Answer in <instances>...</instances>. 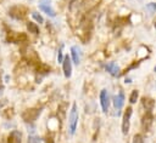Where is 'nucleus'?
Masks as SVG:
<instances>
[{"label":"nucleus","mask_w":156,"mask_h":143,"mask_svg":"<svg viewBox=\"0 0 156 143\" xmlns=\"http://www.w3.org/2000/svg\"><path fill=\"white\" fill-rule=\"evenodd\" d=\"M152 122H154V115L151 114V111H146V114L141 119V127H143V130L145 132L150 131V128L152 126Z\"/></svg>","instance_id":"7"},{"label":"nucleus","mask_w":156,"mask_h":143,"mask_svg":"<svg viewBox=\"0 0 156 143\" xmlns=\"http://www.w3.org/2000/svg\"><path fill=\"white\" fill-rule=\"evenodd\" d=\"M133 109L132 107H128L123 114V119H122V133L127 135L129 131V122H130V116H132Z\"/></svg>","instance_id":"5"},{"label":"nucleus","mask_w":156,"mask_h":143,"mask_svg":"<svg viewBox=\"0 0 156 143\" xmlns=\"http://www.w3.org/2000/svg\"><path fill=\"white\" fill-rule=\"evenodd\" d=\"M2 90H4V85H2V80H1V75H0V95L2 93Z\"/></svg>","instance_id":"24"},{"label":"nucleus","mask_w":156,"mask_h":143,"mask_svg":"<svg viewBox=\"0 0 156 143\" xmlns=\"http://www.w3.org/2000/svg\"><path fill=\"white\" fill-rule=\"evenodd\" d=\"M41 110L43 108H30V109H27L22 113V119L26 121V122H34L38 116L41 114Z\"/></svg>","instance_id":"2"},{"label":"nucleus","mask_w":156,"mask_h":143,"mask_svg":"<svg viewBox=\"0 0 156 143\" xmlns=\"http://www.w3.org/2000/svg\"><path fill=\"white\" fill-rule=\"evenodd\" d=\"M39 8L43 11V12H45V13H48L50 17H55L56 16V12H55V10L50 6V4H45V2H39Z\"/></svg>","instance_id":"11"},{"label":"nucleus","mask_w":156,"mask_h":143,"mask_svg":"<svg viewBox=\"0 0 156 143\" xmlns=\"http://www.w3.org/2000/svg\"><path fill=\"white\" fill-rule=\"evenodd\" d=\"M106 70L112 75V76H118L119 75V67L115 63V62H108L106 65H105Z\"/></svg>","instance_id":"10"},{"label":"nucleus","mask_w":156,"mask_h":143,"mask_svg":"<svg viewBox=\"0 0 156 143\" xmlns=\"http://www.w3.org/2000/svg\"><path fill=\"white\" fill-rule=\"evenodd\" d=\"M28 143H41V139L38 136H29L28 137Z\"/></svg>","instance_id":"20"},{"label":"nucleus","mask_w":156,"mask_h":143,"mask_svg":"<svg viewBox=\"0 0 156 143\" xmlns=\"http://www.w3.org/2000/svg\"><path fill=\"white\" fill-rule=\"evenodd\" d=\"M71 55H72V59L76 64H79L80 62V53H79V48L77 46H72L71 47Z\"/></svg>","instance_id":"14"},{"label":"nucleus","mask_w":156,"mask_h":143,"mask_svg":"<svg viewBox=\"0 0 156 143\" xmlns=\"http://www.w3.org/2000/svg\"><path fill=\"white\" fill-rule=\"evenodd\" d=\"M57 61H58V63H62V61H63V57H62V50H60V51H58Z\"/></svg>","instance_id":"21"},{"label":"nucleus","mask_w":156,"mask_h":143,"mask_svg":"<svg viewBox=\"0 0 156 143\" xmlns=\"http://www.w3.org/2000/svg\"><path fill=\"white\" fill-rule=\"evenodd\" d=\"M138 96H139V92H138L136 90L132 91V93H130V97H129V102H130L132 104H134V103L136 102V99H138Z\"/></svg>","instance_id":"17"},{"label":"nucleus","mask_w":156,"mask_h":143,"mask_svg":"<svg viewBox=\"0 0 156 143\" xmlns=\"http://www.w3.org/2000/svg\"><path fill=\"white\" fill-rule=\"evenodd\" d=\"M123 104H124V96L122 92H119L113 97V105L117 109V114H119V110L123 108Z\"/></svg>","instance_id":"9"},{"label":"nucleus","mask_w":156,"mask_h":143,"mask_svg":"<svg viewBox=\"0 0 156 143\" xmlns=\"http://www.w3.org/2000/svg\"><path fill=\"white\" fill-rule=\"evenodd\" d=\"M27 29L29 30V33H32V34H39V27L34 23V22H28L27 23Z\"/></svg>","instance_id":"15"},{"label":"nucleus","mask_w":156,"mask_h":143,"mask_svg":"<svg viewBox=\"0 0 156 143\" xmlns=\"http://www.w3.org/2000/svg\"><path fill=\"white\" fill-rule=\"evenodd\" d=\"M100 103H101L102 111L107 113L108 111V105H110V96H108L107 90H105V88L100 91Z\"/></svg>","instance_id":"6"},{"label":"nucleus","mask_w":156,"mask_h":143,"mask_svg":"<svg viewBox=\"0 0 156 143\" xmlns=\"http://www.w3.org/2000/svg\"><path fill=\"white\" fill-rule=\"evenodd\" d=\"M44 143H55V142H54L52 137H46V138H45V142H44Z\"/></svg>","instance_id":"22"},{"label":"nucleus","mask_w":156,"mask_h":143,"mask_svg":"<svg viewBox=\"0 0 156 143\" xmlns=\"http://www.w3.org/2000/svg\"><path fill=\"white\" fill-rule=\"evenodd\" d=\"M146 11L149 12L150 16H152L156 12V2H150L146 5Z\"/></svg>","instance_id":"16"},{"label":"nucleus","mask_w":156,"mask_h":143,"mask_svg":"<svg viewBox=\"0 0 156 143\" xmlns=\"http://www.w3.org/2000/svg\"><path fill=\"white\" fill-rule=\"evenodd\" d=\"M154 72H156V65H155V68H154Z\"/></svg>","instance_id":"25"},{"label":"nucleus","mask_w":156,"mask_h":143,"mask_svg":"<svg viewBox=\"0 0 156 143\" xmlns=\"http://www.w3.org/2000/svg\"><path fill=\"white\" fill-rule=\"evenodd\" d=\"M132 143H145V141H144V137L140 135V133H138V135H135L134 136V138H133V142Z\"/></svg>","instance_id":"19"},{"label":"nucleus","mask_w":156,"mask_h":143,"mask_svg":"<svg viewBox=\"0 0 156 143\" xmlns=\"http://www.w3.org/2000/svg\"><path fill=\"white\" fill-rule=\"evenodd\" d=\"M74 5H76V0H71V1H69V10H72Z\"/></svg>","instance_id":"23"},{"label":"nucleus","mask_w":156,"mask_h":143,"mask_svg":"<svg viewBox=\"0 0 156 143\" xmlns=\"http://www.w3.org/2000/svg\"><path fill=\"white\" fill-rule=\"evenodd\" d=\"M7 41L12 42V44H21V42H26L27 41V35L24 33H17V32H9L7 33Z\"/></svg>","instance_id":"4"},{"label":"nucleus","mask_w":156,"mask_h":143,"mask_svg":"<svg viewBox=\"0 0 156 143\" xmlns=\"http://www.w3.org/2000/svg\"><path fill=\"white\" fill-rule=\"evenodd\" d=\"M78 109H77V104L73 103L72 104V108H71V111H69V115H68V125H69V132L71 135H74L76 132V128H77V124H78Z\"/></svg>","instance_id":"1"},{"label":"nucleus","mask_w":156,"mask_h":143,"mask_svg":"<svg viewBox=\"0 0 156 143\" xmlns=\"http://www.w3.org/2000/svg\"><path fill=\"white\" fill-rule=\"evenodd\" d=\"M62 69H63V74L66 78H71L72 75V62H71V58L68 56L63 57V61H62Z\"/></svg>","instance_id":"8"},{"label":"nucleus","mask_w":156,"mask_h":143,"mask_svg":"<svg viewBox=\"0 0 156 143\" xmlns=\"http://www.w3.org/2000/svg\"><path fill=\"white\" fill-rule=\"evenodd\" d=\"M0 105H1V104H0Z\"/></svg>","instance_id":"27"},{"label":"nucleus","mask_w":156,"mask_h":143,"mask_svg":"<svg viewBox=\"0 0 156 143\" xmlns=\"http://www.w3.org/2000/svg\"><path fill=\"white\" fill-rule=\"evenodd\" d=\"M32 17H33L38 23H43V22H44L43 16H41L40 13H38V12H32Z\"/></svg>","instance_id":"18"},{"label":"nucleus","mask_w":156,"mask_h":143,"mask_svg":"<svg viewBox=\"0 0 156 143\" xmlns=\"http://www.w3.org/2000/svg\"><path fill=\"white\" fill-rule=\"evenodd\" d=\"M28 10L27 7L22 6V5H16V6H12L10 10H9V15L15 18V19H23L27 15Z\"/></svg>","instance_id":"3"},{"label":"nucleus","mask_w":156,"mask_h":143,"mask_svg":"<svg viewBox=\"0 0 156 143\" xmlns=\"http://www.w3.org/2000/svg\"><path fill=\"white\" fill-rule=\"evenodd\" d=\"M141 104L146 109V111H151L154 109V107H155V101L152 98H150V97H143L141 98Z\"/></svg>","instance_id":"12"},{"label":"nucleus","mask_w":156,"mask_h":143,"mask_svg":"<svg viewBox=\"0 0 156 143\" xmlns=\"http://www.w3.org/2000/svg\"><path fill=\"white\" fill-rule=\"evenodd\" d=\"M22 136L18 131H12L7 137V143H22Z\"/></svg>","instance_id":"13"},{"label":"nucleus","mask_w":156,"mask_h":143,"mask_svg":"<svg viewBox=\"0 0 156 143\" xmlns=\"http://www.w3.org/2000/svg\"><path fill=\"white\" fill-rule=\"evenodd\" d=\"M155 29H156V21H155Z\"/></svg>","instance_id":"26"}]
</instances>
